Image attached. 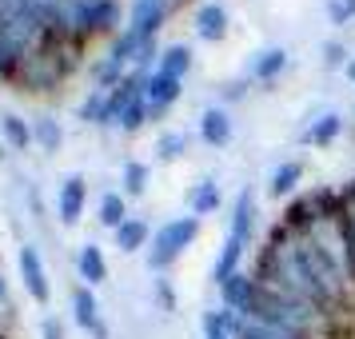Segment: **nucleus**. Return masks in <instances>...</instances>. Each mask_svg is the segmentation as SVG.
<instances>
[{"mask_svg":"<svg viewBox=\"0 0 355 339\" xmlns=\"http://www.w3.org/2000/svg\"><path fill=\"white\" fill-rule=\"evenodd\" d=\"M259 284L272 288V291H284L291 299H304V304L320 307L315 288H311V279H307L304 259H300V240H275L272 243V252L263 256V275H259Z\"/></svg>","mask_w":355,"mask_h":339,"instance_id":"f257e3e1","label":"nucleus"},{"mask_svg":"<svg viewBox=\"0 0 355 339\" xmlns=\"http://www.w3.org/2000/svg\"><path fill=\"white\" fill-rule=\"evenodd\" d=\"M259 323H272V327H284L291 336H304L307 327L315 323V307L304 304V299H291L284 291H272L256 284V295H252V307H248Z\"/></svg>","mask_w":355,"mask_h":339,"instance_id":"f03ea898","label":"nucleus"},{"mask_svg":"<svg viewBox=\"0 0 355 339\" xmlns=\"http://www.w3.org/2000/svg\"><path fill=\"white\" fill-rule=\"evenodd\" d=\"M300 259H304L307 279L315 288V299L320 304H336L343 295V268L336 263L331 247H323L320 240H300Z\"/></svg>","mask_w":355,"mask_h":339,"instance_id":"7ed1b4c3","label":"nucleus"},{"mask_svg":"<svg viewBox=\"0 0 355 339\" xmlns=\"http://www.w3.org/2000/svg\"><path fill=\"white\" fill-rule=\"evenodd\" d=\"M196 232H200V220H196V216L164 224L160 232H156V243H152V256H148V263H152V268H168V263H172V259H176L180 252L196 240Z\"/></svg>","mask_w":355,"mask_h":339,"instance_id":"20e7f679","label":"nucleus"},{"mask_svg":"<svg viewBox=\"0 0 355 339\" xmlns=\"http://www.w3.org/2000/svg\"><path fill=\"white\" fill-rule=\"evenodd\" d=\"M20 275H24V288H28V295L36 304H49V279H44L36 247H20Z\"/></svg>","mask_w":355,"mask_h":339,"instance_id":"39448f33","label":"nucleus"},{"mask_svg":"<svg viewBox=\"0 0 355 339\" xmlns=\"http://www.w3.org/2000/svg\"><path fill=\"white\" fill-rule=\"evenodd\" d=\"M220 291H224L227 311H248V307H252V295H256V279H248V275L236 272L220 284Z\"/></svg>","mask_w":355,"mask_h":339,"instance_id":"423d86ee","label":"nucleus"},{"mask_svg":"<svg viewBox=\"0 0 355 339\" xmlns=\"http://www.w3.org/2000/svg\"><path fill=\"white\" fill-rule=\"evenodd\" d=\"M72 307H76V323H80L84 331H92V336H108L104 331V323H100V315H96V299H92V291L88 288H76V295H72Z\"/></svg>","mask_w":355,"mask_h":339,"instance_id":"0eeeda50","label":"nucleus"},{"mask_svg":"<svg viewBox=\"0 0 355 339\" xmlns=\"http://www.w3.org/2000/svg\"><path fill=\"white\" fill-rule=\"evenodd\" d=\"M80 211H84V180L68 176L64 188H60V220H64V224H76Z\"/></svg>","mask_w":355,"mask_h":339,"instance_id":"6e6552de","label":"nucleus"},{"mask_svg":"<svg viewBox=\"0 0 355 339\" xmlns=\"http://www.w3.org/2000/svg\"><path fill=\"white\" fill-rule=\"evenodd\" d=\"M176 96H180V80L176 76H164V72H156V76L148 80V88H144L148 108H168Z\"/></svg>","mask_w":355,"mask_h":339,"instance_id":"1a4fd4ad","label":"nucleus"},{"mask_svg":"<svg viewBox=\"0 0 355 339\" xmlns=\"http://www.w3.org/2000/svg\"><path fill=\"white\" fill-rule=\"evenodd\" d=\"M196 28H200V36H204V40H224L227 12L220 8V4H204V8L196 12Z\"/></svg>","mask_w":355,"mask_h":339,"instance_id":"9d476101","label":"nucleus"},{"mask_svg":"<svg viewBox=\"0 0 355 339\" xmlns=\"http://www.w3.org/2000/svg\"><path fill=\"white\" fill-rule=\"evenodd\" d=\"M200 132H204V140H208V144L224 148L227 140H232V120H227V112L211 108V112H204V120H200Z\"/></svg>","mask_w":355,"mask_h":339,"instance_id":"9b49d317","label":"nucleus"},{"mask_svg":"<svg viewBox=\"0 0 355 339\" xmlns=\"http://www.w3.org/2000/svg\"><path fill=\"white\" fill-rule=\"evenodd\" d=\"M252 216H256L252 211V192H240L236 195V216H232V236L240 243L252 240Z\"/></svg>","mask_w":355,"mask_h":339,"instance_id":"f8f14e48","label":"nucleus"},{"mask_svg":"<svg viewBox=\"0 0 355 339\" xmlns=\"http://www.w3.org/2000/svg\"><path fill=\"white\" fill-rule=\"evenodd\" d=\"M160 17H164V0H140V4H136V33L132 36H136V40L148 36L160 24Z\"/></svg>","mask_w":355,"mask_h":339,"instance_id":"ddd939ff","label":"nucleus"},{"mask_svg":"<svg viewBox=\"0 0 355 339\" xmlns=\"http://www.w3.org/2000/svg\"><path fill=\"white\" fill-rule=\"evenodd\" d=\"M144 240H148V224H144V220H124V224L116 227V243H120L124 252L144 247Z\"/></svg>","mask_w":355,"mask_h":339,"instance_id":"4468645a","label":"nucleus"},{"mask_svg":"<svg viewBox=\"0 0 355 339\" xmlns=\"http://www.w3.org/2000/svg\"><path fill=\"white\" fill-rule=\"evenodd\" d=\"M80 275L88 279V284H100V279L108 275V263H104V256H100L96 243H88V247L80 252Z\"/></svg>","mask_w":355,"mask_h":339,"instance_id":"2eb2a0df","label":"nucleus"},{"mask_svg":"<svg viewBox=\"0 0 355 339\" xmlns=\"http://www.w3.org/2000/svg\"><path fill=\"white\" fill-rule=\"evenodd\" d=\"M240 256H243V243L236 240V236H227L224 252H220V263H216V279L224 284L227 275H236V268H240Z\"/></svg>","mask_w":355,"mask_h":339,"instance_id":"dca6fc26","label":"nucleus"},{"mask_svg":"<svg viewBox=\"0 0 355 339\" xmlns=\"http://www.w3.org/2000/svg\"><path fill=\"white\" fill-rule=\"evenodd\" d=\"M284 64H288V52H284V49H272V52H263L256 64H252V72H256L259 80H275V76L284 72Z\"/></svg>","mask_w":355,"mask_h":339,"instance_id":"f3484780","label":"nucleus"},{"mask_svg":"<svg viewBox=\"0 0 355 339\" xmlns=\"http://www.w3.org/2000/svg\"><path fill=\"white\" fill-rule=\"evenodd\" d=\"M188 204H192V216H204L220 204V192H216V184L204 180V184H196V192H188Z\"/></svg>","mask_w":355,"mask_h":339,"instance_id":"a211bd4d","label":"nucleus"},{"mask_svg":"<svg viewBox=\"0 0 355 339\" xmlns=\"http://www.w3.org/2000/svg\"><path fill=\"white\" fill-rule=\"evenodd\" d=\"M236 331V311H211L204 320V336L208 339H232Z\"/></svg>","mask_w":355,"mask_h":339,"instance_id":"6ab92c4d","label":"nucleus"},{"mask_svg":"<svg viewBox=\"0 0 355 339\" xmlns=\"http://www.w3.org/2000/svg\"><path fill=\"white\" fill-rule=\"evenodd\" d=\"M124 220H128V208H124V195L108 192L104 200H100V224H108V227H120Z\"/></svg>","mask_w":355,"mask_h":339,"instance_id":"aec40b11","label":"nucleus"},{"mask_svg":"<svg viewBox=\"0 0 355 339\" xmlns=\"http://www.w3.org/2000/svg\"><path fill=\"white\" fill-rule=\"evenodd\" d=\"M300 176H304V168L291 160V164H279L275 168V176H272V195H288L295 184H300Z\"/></svg>","mask_w":355,"mask_h":339,"instance_id":"412c9836","label":"nucleus"},{"mask_svg":"<svg viewBox=\"0 0 355 339\" xmlns=\"http://www.w3.org/2000/svg\"><path fill=\"white\" fill-rule=\"evenodd\" d=\"M188 68H192V52H188V49H180V44H176V49L164 52V60H160V72H164V76H176V80H180Z\"/></svg>","mask_w":355,"mask_h":339,"instance_id":"4be33fe9","label":"nucleus"},{"mask_svg":"<svg viewBox=\"0 0 355 339\" xmlns=\"http://www.w3.org/2000/svg\"><path fill=\"white\" fill-rule=\"evenodd\" d=\"M236 339H300L291 336V331H284V327H272V323H248V327H240L236 331Z\"/></svg>","mask_w":355,"mask_h":339,"instance_id":"5701e85b","label":"nucleus"},{"mask_svg":"<svg viewBox=\"0 0 355 339\" xmlns=\"http://www.w3.org/2000/svg\"><path fill=\"white\" fill-rule=\"evenodd\" d=\"M339 124H343L339 116H323V120H315V124H311L307 140H311V144H327V140H336V136H339Z\"/></svg>","mask_w":355,"mask_h":339,"instance_id":"b1692460","label":"nucleus"},{"mask_svg":"<svg viewBox=\"0 0 355 339\" xmlns=\"http://www.w3.org/2000/svg\"><path fill=\"white\" fill-rule=\"evenodd\" d=\"M120 124H124V128H140V124H144V88L120 108Z\"/></svg>","mask_w":355,"mask_h":339,"instance_id":"393cba45","label":"nucleus"},{"mask_svg":"<svg viewBox=\"0 0 355 339\" xmlns=\"http://www.w3.org/2000/svg\"><path fill=\"white\" fill-rule=\"evenodd\" d=\"M4 136H8V144H17V148H24L28 140H33L28 124H24V120H17V116H4Z\"/></svg>","mask_w":355,"mask_h":339,"instance_id":"a878e982","label":"nucleus"},{"mask_svg":"<svg viewBox=\"0 0 355 339\" xmlns=\"http://www.w3.org/2000/svg\"><path fill=\"white\" fill-rule=\"evenodd\" d=\"M124 184H128V195H140L144 184H148V168L144 164H128V168H124Z\"/></svg>","mask_w":355,"mask_h":339,"instance_id":"bb28decb","label":"nucleus"},{"mask_svg":"<svg viewBox=\"0 0 355 339\" xmlns=\"http://www.w3.org/2000/svg\"><path fill=\"white\" fill-rule=\"evenodd\" d=\"M184 144H188V140H184V136H180V132H168V136H160V156L164 160H176L180 152H184Z\"/></svg>","mask_w":355,"mask_h":339,"instance_id":"cd10ccee","label":"nucleus"},{"mask_svg":"<svg viewBox=\"0 0 355 339\" xmlns=\"http://www.w3.org/2000/svg\"><path fill=\"white\" fill-rule=\"evenodd\" d=\"M36 136H40V144H44V148H56V144H60V128H56L52 120H44V124L36 128Z\"/></svg>","mask_w":355,"mask_h":339,"instance_id":"c85d7f7f","label":"nucleus"},{"mask_svg":"<svg viewBox=\"0 0 355 339\" xmlns=\"http://www.w3.org/2000/svg\"><path fill=\"white\" fill-rule=\"evenodd\" d=\"M323 60H327V68H339V64H343V49H339L336 40H331L327 49H323Z\"/></svg>","mask_w":355,"mask_h":339,"instance_id":"c756f323","label":"nucleus"},{"mask_svg":"<svg viewBox=\"0 0 355 339\" xmlns=\"http://www.w3.org/2000/svg\"><path fill=\"white\" fill-rule=\"evenodd\" d=\"M347 12H355V0H336V4H331V17L336 20H343Z\"/></svg>","mask_w":355,"mask_h":339,"instance_id":"7c9ffc66","label":"nucleus"},{"mask_svg":"<svg viewBox=\"0 0 355 339\" xmlns=\"http://www.w3.org/2000/svg\"><path fill=\"white\" fill-rule=\"evenodd\" d=\"M40 336H44V339H64V331H60V323H56V320H44Z\"/></svg>","mask_w":355,"mask_h":339,"instance_id":"2f4dec72","label":"nucleus"},{"mask_svg":"<svg viewBox=\"0 0 355 339\" xmlns=\"http://www.w3.org/2000/svg\"><path fill=\"white\" fill-rule=\"evenodd\" d=\"M347 76H352V80H355V60H352V64H347Z\"/></svg>","mask_w":355,"mask_h":339,"instance_id":"473e14b6","label":"nucleus"}]
</instances>
